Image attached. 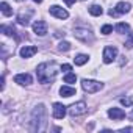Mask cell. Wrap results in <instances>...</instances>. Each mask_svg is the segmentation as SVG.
<instances>
[{
	"label": "cell",
	"instance_id": "cell-27",
	"mask_svg": "<svg viewBox=\"0 0 133 133\" xmlns=\"http://www.w3.org/2000/svg\"><path fill=\"white\" fill-rule=\"evenodd\" d=\"M108 14H110L111 17H116V16H119V13L116 11V8H113V10H110V11H108Z\"/></svg>",
	"mask_w": 133,
	"mask_h": 133
},
{
	"label": "cell",
	"instance_id": "cell-29",
	"mask_svg": "<svg viewBox=\"0 0 133 133\" xmlns=\"http://www.w3.org/2000/svg\"><path fill=\"white\" fill-rule=\"evenodd\" d=\"M64 2H66V3H68V5L71 6V5H74V2H75V0H64Z\"/></svg>",
	"mask_w": 133,
	"mask_h": 133
},
{
	"label": "cell",
	"instance_id": "cell-11",
	"mask_svg": "<svg viewBox=\"0 0 133 133\" xmlns=\"http://www.w3.org/2000/svg\"><path fill=\"white\" fill-rule=\"evenodd\" d=\"M108 116L113 121H119V119H124L125 117V111L121 110V108H110L108 110Z\"/></svg>",
	"mask_w": 133,
	"mask_h": 133
},
{
	"label": "cell",
	"instance_id": "cell-8",
	"mask_svg": "<svg viewBox=\"0 0 133 133\" xmlns=\"http://www.w3.org/2000/svg\"><path fill=\"white\" fill-rule=\"evenodd\" d=\"M33 31L38 35V36H44L47 35V24L44 21H36L33 24Z\"/></svg>",
	"mask_w": 133,
	"mask_h": 133
},
{
	"label": "cell",
	"instance_id": "cell-1",
	"mask_svg": "<svg viewBox=\"0 0 133 133\" xmlns=\"http://www.w3.org/2000/svg\"><path fill=\"white\" fill-rule=\"evenodd\" d=\"M58 74V68H56V64L52 61V63H42L38 66V69H36V75H38V82L42 83V85H49L55 80Z\"/></svg>",
	"mask_w": 133,
	"mask_h": 133
},
{
	"label": "cell",
	"instance_id": "cell-22",
	"mask_svg": "<svg viewBox=\"0 0 133 133\" xmlns=\"http://www.w3.org/2000/svg\"><path fill=\"white\" fill-rule=\"evenodd\" d=\"M58 49H59L61 52H68V50H71V44H69L68 41H61L59 45H58Z\"/></svg>",
	"mask_w": 133,
	"mask_h": 133
},
{
	"label": "cell",
	"instance_id": "cell-13",
	"mask_svg": "<svg viewBox=\"0 0 133 133\" xmlns=\"http://www.w3.org/2000/svg\"><path fill=\"white\" fill-rule=\"evenodd\" d=\"M59 94L63 97H72V96H75V88H72V86H61L59 88Z\"/></svg>",
	"mask_w": 133,
	"mask_h": 133
},
{
	"label": "cell",
	"instance_id": "cell-30",
	"mask_svg": "<svg viewBox=\"0 0 133 133\" xmlns=\"http://www.w3.org/2000/svg\"><path fill=\"white\" fill-rule=\"evenodd\" d=\"M33 2H35V3H41V2H42V0H33Z\"/></svg>",
	"mask_w": 133,
	"mask_h": 133
},
{
	"label": "cell",
	"instance_id": "cell-24",
	"mask_svg": "<svg viewBox=\"0 0 133 133\" xmlns=\"http://www.w3.org/2000/svg\"><path fill=\"white\" fill-rule=\"evenodd\" d=\"M100 33H103V35H110V33H113V27H111V25H103L102 30H100Z\"/></svg>",
	"mask_w": 133,
	"mask_h": 133
},
{
	"label": "cell",
	"instance_id": "cell-7",
	"mask_svg": "<svg viewBox=\"0 0 133 133\" xmlns=\"http://www.w3.org/2000/svg\"><path fill=\"white\" fill-rule=\"evenodd\" d=\"M49 13H50L53 17H58V19H68V17H69V13L66 11L64 8L58 6V5H52V6L49 8Z\"/></svg>",
	"mask_w": 133,
	"mask_h": 133
},
{
	"label": "cell",
	"instance_id": "cell-28",
	"mask_svg": "<svg viewBox=\"0 0 133 133\" xmlns=\"http://www.w3.org/2000/svg\"><path fill=\"white\" fill-rule=\"evenodd\" d=\"M121 131H124V133H125V131H133V127H127V128H122Z\"/></svg>",
	"mask_w": 133,
	"mask_h": 133
},
{
	"label": "cell",
	"instance_id": "cell-19",
	"mask_svg": "<svg viewBox=\"0 0 133 133\" xmlns=\"http://www.w3.org/2000/svg\"><path fill=\"white\" fill-rule=\"evenodd\" d=\"M77 82V75L75 74H72V72H68L64 75V83H69V85H72V83H75Z\"/></svg>",
	"mask_w": 133,
	"mask_h": 133
},
{
	"label": "cell",
	"instance_id": "cell-20",
	"mask_svg": "<svg viewBox=\"0 0 133 133\" xmlns=\"http://www.w3.org/2000/svg\"><path fill=\"white\" fill-rule=\"evenodd\" d=\"M0 8H2V13H3L5 16H11V14H13V10H11V6H10L6 2H2Z\"/></svg>",
	"mask_w": 133,
	"mask_h": 133
},
{
	"label": "cell",
	"instance_id": "cell-23",
	"mask_svg": "<svg viewBox=\"0 0 133 133\" xmlns=\"http://www.w3.org/2000/svg\"><path fill=\"white\" fill-rule=\"evenodd\" d=\"M125 47L127 49H133V33H128V36L125 39Z\"/></svg>",
	"mask_w": 133,
	"mask_h": 133
},
{
	"label": "cell",
	"instance_id": "cell-6",
	"mask_svg": "<svg viewBox=\"0 0 133 133\" xmlns=\"http://www.w3.org/2000/svg\"><path fill=\"white\" fill-rule=\"evenodd\" d=\"M86 110H88V107H86V103L85 102H77V103H74L71 108H69V114L71 116H82V114H85L86 113Z\"/></svg>",
	"mask_w": 133,
	"mask_h": 133
},
{
	"label": "cell",
	"instance_id": "cell-9",
	"mask_svg": "<svg viewBox=\"0 0 133 133\" xmlns=\"http://www.w3.org/2000/svg\"><path fill=\"white\" fill-rule=\"evenodd\" d=\"M66 116V107L63 103H53V117L55 119H63Z\"/></svg>",
	"mask_w": 133,
	"mask_h": 133
},
{
	"label": "cell",
	"instance_id": "cell-32",
	"mask_svg": "<svg viewBox=\"0 0 133 133\" xmlns=\"http://www.w3.org/2000/svg\"><path fill=\"white\" fill-rule=\"evenodd\" d=\"M131 117H133V114H131Z\"/></svg>",
	"mask_w": 133,
	"mask_h": 133
},
{
	"label": "cell",
	"instance_id": "cell-12",
	"mask_svg": "<svg viewBox=\"0 0 133 133\" xmlns=\"http://www.w3.org/2000/svg\"><path fill=\"white\" fill-rule=\"evenodd\" d=\"M14 82L16 83H19V85H30L31 83V75L30 74H17L16 77H14Z\"/></svg>",
	"mask_w": 133,
	"mask_h": 133
},
{
	"label": "cell",
	"instance_id": "cell-26",
	"mask_svg": "<svg viewBox=\"0 0 133 133\" xmlns=\"http://www.w3.org/2000/svg\"><path fill=\"white\" fill-rule=\"evenodd\" d=\"M121 103H122V105H125V107H130V105H131V99L124 97V99H121Z\"/></svg>",
	"mask_w": 133,
	"mask_h": 133
},
{
	"label": "cell",
	"instance_id": "cell-18",
	"mask_svg": "<svg viewBox=\"0 0 133 133\" xmlns=\"http://www.w3.org/2000/svg\"><path fill=\"white\" fill-rule=\"evenodd\" d=\"M114 30H116L117 33H125V31L130 30V25H128V24H124V22H119V24L114 27Z\"/></svg>",
	"mask_w": 133,
	"mask_h": 133
},
{
	"label": "cell",
	"instance_id": "cell-31",
	"mask_svg": "<svg viewBox=\"0 0 133 133\" xmlns=\"http://www.w3.org/2000/svg\"><path fill=\"white\" fill-rule=\"evenodd\" d=\"M16 2H24V0H16Z\"/></svg>",
	"mask_w": 133,
	"mask_h": 133
},
{
	"label": "cell",
	"instance_id": "cell-3",
	"mask_svg": "<svg viewBox=\"0 0 133 133\" xmlns=\"http://www.w3.org/2000/svg\"><path fill=\"white\" fill-rule=\"evenodd\" d=\"M74 36L77 39H80L82 42H85V44H91L94 41V36H92V33L88 28H75L74 30Z\"/></svg>",
	"mask_w": 133,
	"mask_h": 133
},
{
	"label": "cell",
	"instance_id": "cell-15",
	"mask_svg": "<svg viewBox=\"0 0 133 133\" xmlns=\"http://www.w3.org/2000/svg\"><path fill=\"white\" fill-rule=\"evenodd\" d=\"M31 14H33V11H30V13H28L27 16H25L24 13H21V14L17 16V22H19L21 25H24V27H27V25L30 24V16H31Z\"/></svg>",
	"mask_w": 133,
	"mask_h": 133
},
{
	"label": "cell",
	"instance_id": "cell-16",
	"mask_svg": "<svg viewBox=\"0 0 133 133\" xmlns=\"http://www.w3.org/2000/svg\"><path fill=\"white\" fill-rule=\"evenodd\" d=\"M74 63H75L77 66H83L85 63H88V55H83V53L77 55V56L74 58Z\"/></svg>",
	"mask_w": 133,
	"mask_h": 133
},
{
	"label": "cell",
	"instance_id": "cell-25",
	"mask_svg": "<svg viewBox=\"0 0 133 133\" xmlns=\"http://www.w3.org/2000/svg\"><path fill=\"white\" fill-rule=\"evenodd\" d=\"M61 71H63L64 74H68V72L72 71V66H71V64H63V66H61Z\"/></svg>",
	"mask_w": 133,
	"mask_h": 133
},
{
	"label": "cell",
	"instance_id": "cell-10",
	"mask_svg": "<svg viewBox=\"0 0 133 133\" xmlns=\"http://www.w3.org/2000/svg\"><path fill=\"white\" fill-rule=\"evenodd\" d=\"M19 53H21L22 58H31L35 53H38V49H36L35 45H24Z\"/></svg>",
	"mask_w": 133,
	"mask_h": 133
},
{
	"label": "cell",
	"instance_id": "cell-5",
	"mask_svg": "<svg viewBox=\"0 0 133 133\" xmlns=\"http://www.w3.org/2000/svg\"><path fill=\"white\" fill-rule=\"evenodd\" d=\"M116 55H117V49H116L114 45H107V47L103 49V63H105V64L113 63L114 58H116Z\"/></svg>",
	"mask_w": 133,
	"mask_h": 133
},
{
	"label": "cell",
	"instance_id": "cell-2",
	"mask_svg": "<svg viewBox=\"0 0 133 133\" xmlns=\"http://www.w3.org/2000/svg\"><path fill=\"white\" fill-rule=\"evenodd\" d=\"M47 125V110L42 103H39L38 107H35L33 113H31V131H44Z\"/></svg>",
	"mask_w": 133,
	"mask_h": 133
},
{
	"label": "cell",
	"instance_id": "cell-14",
	"mask_svg": "<svg viewBox=\"0 0 133 133\" xmlns=\"http://www.w3.org/2000/svg\"><path fill=\"white\" fill-rule=\"evenodd\" d=\"M130 3H127V2H119L117 5H116V11L119 13V14H125V13H128L130 11Z\"/></svg>",
	"mask_w": 133,
	"mask_h": 133
},
{
	"label": "cell",
	"instance_id": "cell-4",
	"mask_svg": "<svg viewBox=\"0 0 133 133\" xmlns=\"http://www.w3.org/2000/svg\"><path fill=\"white\" fill-rule=\"evenodd\" d=\"M82 88L86 91V92H89V94H94V92H97V91H100L102 88H103V83H100V82H96V80H82Z\"/></svg>",
	"mask_w": 133,
	"mask_h": 133
},
{
	"label": "cell",
	"instance_id": "cell-21",
	"mask_svg": "<svg viewBox=\"0 0 133 133\" xmlns=\"http://www.w3.org/2000/svg\"><path fill=\"white\" fill-rule=\"evenodd\" d=\"M0 30H2V33H3V35H6V36H13V35H14V28H13V27L2 25V28H0Z\"/></svg>",
	"mask_w": 133,
	"mask_h": 133
},
{
	"label": "cell",
	"instance_id": "cell-17",
	"mask_svg": "<svg viewBox=\"0 0 133 133\" xmlns=\"http://www.w3.org/2000/svg\"><path fill=\"white\" fill-rule=\"evenodd\" d=\"M102 13H103L102 6H99V5H91L89 6V14H92V16H102Z\"/></svg>",
	"mask_w": 133,
	"mask_h": 133
}]
</instances>
